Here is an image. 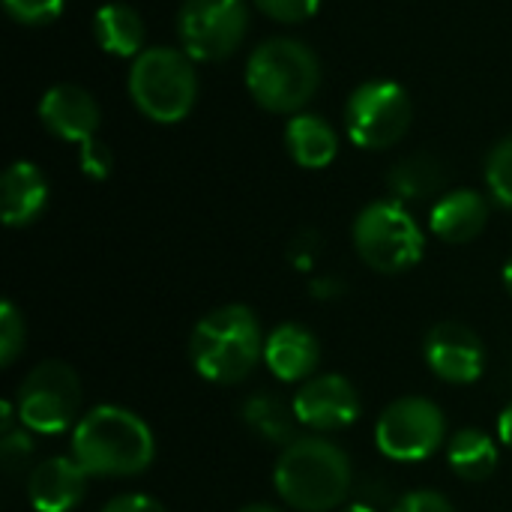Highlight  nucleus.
<instances>
[{
  "mask_svg": "<svg viewBox=\"0 0 512 512\" xmlns=\"http://www.w3.org/2000/svg\"><path fill=\"white\" fill-rule=\"evenodd\" d=\"M318 255H321V237H318L315 231L297 234V237L291 240V246H288V258H291V264H294L297 270L315 267Z\"/></svg>",
  "mask_w": 512,
  "mask_h": 512,
  "instance_id": "nucleus-30",
  "label": "nucleus"
},
{
  "mask_svg": "<svg viewBox=\"0 0 512 512\" xmlns=\"http://www.w3.org/2000/svg\"><path fill=\"white\" fill-rule=\"evenodd\" d=\"M342 512H378L375 507H369V504H363V501H354V504H348Z\"/></svg>",
  "mask_w": 512,
  "mask_h": 512,
  "instance_id": "nucleus-37",
  "label": "nucleus"
},
{
  "mask_svg": "<svg viewBox=\"0 0 512 512\" xmlns=\"http://www.w3.org/2000/svg\"><path fill=\"white\" fill-rule=\"evenodd\" d=\"M309 291L318 300H339L345 294V285L339 279H333V276H318V279H312Z\"/></svg>",
  "mask_w": 512,
  "mask_h": 512,
  "instance_id": "nucleus-33",
  "label": "nucleus"
},
{
  "mask_svg": "<svg viewBox=\"0 0 512 512\" xmlns=\"http://www.w3.org/2000/svg\"><path fill=\"white\" fill-rule=\"evenodd\" d=\"M354 249L378 273H405L420 264L426 237L399 201H372L354 219Z\"/></svg>",
  "mask_w": 512,
  "mask_h": 512,
  "instance_id": "nucleus-6",
  "label": "nucleus"
},
{
  "mask_svg": "<svg viewBox=\"0 0 512 512\" xmlns=\"http://www.w3.org/2000/svg\"><path fill=\"white\" fill-rule=\"evenodd\" d=\"M255 6L270 15L273 21L282 24H300L306 18H312L321 6V0H255Z\"/></svg>",
  "mask_w": 512,
  "mask_h": 512,
  "instance_id": "nucleus-27",
  "label": "nucleus"
},
{
  "mask_svg": "<svg viewBox=\"0 0 512 512\" xmlns=\"http://www.w3.org/2000/svg\"><path fill=\"white\" fill-rule=\"evenodd\" d=\"M18 423L33 435H63L78 426L81 408V381L72 366L60 360L39 363L21 381L18 396Z\"/></svg>",
  "mask_w": 512,
  "mask_h": 512,
  "instance_id": "nucleus-7",
  "label": "nucleus"
},
{
  "mask_svg": "<svg viewBox=\"0 0 512 512\" xmlns=\"http://www.w3.org/2000/svg\"><path fill=\"white\" fill-rule=\"evenodd\" d=\"M498 441L512 450V405L510 408H504L501 417H498Z\"/></svg>",
  "mask_w": 512,
  "mask_h": 512,
  "instance_id": "nucleus-35",
  "label": "nucleus"
},
{
  "mask_svg": "<svg viewBox=\"0 0 512 512\" xmlns=\"http://www.w3.org/2000/svg\"><path fill=\"white\" fill-rule=\"evenodd\" d=\"M318 57L297 39H267L246 63L252 99L276 114L300 111L318 90Z\"/></svg>",
  "mask_w": 512,
  "mask_h": 512,
  "instance_id": "nucleus-4",
  "label": "nucleus"
},
{
  "mask_svg": "<svg viewBox=\"0 0 512 512\" xmlns=\"http://www.w3.org/2000/svg\"><path fill=\"white\" fill-rule=\"evenodd\" d=\"M72 456L90 477H138L153 465L156 441L135 411L99 405L72 429Z\"/></svg>",
  "mask_w": 512,
  "mask_h": 512,
  "instance_id": "nucleus-1",
  "label": "nucleus"
},
{
  "mask_svg": "<svg viewBox=\"0 0 512 512\" xmlns=\"http://www.w3.org/2000/svg\"><path fill=\"white\" fill-rule=\"evenodd\" d=\"M15 420H18V408H15V402H3L0 405V435H6V432H12L15 429Z\"/></svg>",
  "mask_w": 512,
  "mask_h": 512,
  "instance_id": "nucleus-34",
  "label": "nucleus"
},
{
  "mask_svg": "<svg viewBox=\"0 0 512 512\" xmlns=\"http://www.w3.org/2000/svg\"><path fill=\"white\" fill-rule=\"evenodd\" d=\"M102 512H168L156 498L150 495H141V492H129V495H117L111 498Z\"/></svg>",
  "mask_w": 512,
  "mask_h": 512,
  "instance_id": "nucleus-31",
  "label": "nucleus"
},
{
  "mask_svg": "<svg viewBox=\"0 0 512 512\" xmlns=\"http://www.w3.org/2000/svg\"><path fill=\"white\" fill-rule=\"evenodd\" d=\"M3 9L21 24H51L63 12V0H3Z\"/></svg>",
  "mask_w": 512,
  "mask_h": 512,
  "instance_id": "nucleus-26",
  "label": "nucleus"
},
{
  "mask_svg": "<svg viewBox=\"0 0 512 512\" xmlns=\"http://www.w3.org/2000/svg\"><path fill=\"white\" fill-rule=\"evenodd\" d=\"M447 441L444 411L423 396L390 402L375 423V444L393 462H423Z\"/></svg>",
  "mask_w": 512,
  "mask_h": 512,
  "instance_id": "nucleus-8",
  "label": "nucleus"
},
{
  "mask_svg": "<svg viewBox=\"0 0 512 512\" xmlns=\"http://www.w3.org/2000/svg\"><path fill=\"white\" fill-rule=\"evenodd\" d=\"M129 93L138 111L156 123H180L198 93L189 54L174 48H144L129 72Z\"/></svg>",
  "mask_w": 512,
  "mask_h": 512,
  "instance_id": "nucleus-5",
  "label": "nucleus"
},
{
  "mask_svg": "<svg viewBox=\"0 0 512 512\" xmlns=\"http://www.w3.org/2000/svg\"><path fill=\"white\" fill-rule=\"evenodd\" d=\"M264 363L285 384L309 381L312 372L321 363V345H318V339H315L312 330H306L303 324L288 321V324H279L267 336Z\"/></svg>",
  "mask_w": 512,
  "mask_h": 512,
  "instance_id": "nucleus-15",
  "label": "nucleus"
},
{
  "mask_svg": "<svg viewBox=\"0 0 512 512\" xmlns=\"http://www.w3.org/2000/svg\"><path fill=\"white\" fill-rule=\"evenodd\" d=\"M264 333L249 306L228 303L207 312L189 336V360L195 372L219 387L246 381L264 360Z\"/></svg>",
  "mask_w": 512,
  "mask_h": 512,
  "instance_id": "nucleus-3",
  "label": "nucleus"
},
{
  "mask_svg": "<svg viewBox=\"0 0 512 512\" xmlns=\"http://www.w3.org/2000/svg\"><path fill=\"white\" fill-rule=\"evenodd\" d=\"M504 288H507V294L512 297V258L507 261V267H504Z\"/></svg>",
  "mask_w": 512,
  "mask_h": 512,
  "instance_id": "nucleus-38",
  "label": "nucleus"
},
{
  "mask_svg": "<svg viewBox=\"0 0 512 512\" xmlns=\"http://www.w3.org/2000/svg\"><path fill=\"white\" fill-rule=\"evenodd\" d=\"M33 450H36L33 432L24 429V426H21V429H12V432H6V435H0V459H3L6 474L24 471V468L30 465V459H33Z\"/></svg>",
  "mask_w": 512,
  "mask_h": 512,
  "instance_id": "nucleus-25",
  "label": "nucleus"
},
{
  "mask_svg": "<svg viewBox=\"0 0 512 512\" xmlns=\"http://www.w3.org/2000/svg\"><path fill=\"white\" fill-rule=\"evenodd\" d=\"M390 512H456V507H453L441 492L417 489V492L402 495V498L393 504V510Z\"/></svg>",
  "mask_w": 512,
  "mask_h": 512,
  "instance_id": "nucleus-29",
  "label": "nucleus"
},
{
  "mask_svg": "<svg viewBox=\"0 0 512 512\" xmlns=\"http://www.w3.org/2000/svg\"><path fill=\"white\" fill-rule=\"evenodd\" d=\"M273 483L291 510L330 512L342 507L354 492V471L342 447L327 438L306 435L282 450Z\"/></svg>",
  "mask_w": 512,
  "mask_h": 512,
  "instance_id": "nucleus-2",
  "label": "nucleus"
},
{
  "mask_svg": "<svg viewBox=\"0 0 512 512\" xmlns=\"http://www.w3.org/2000/svg\"><path fill=\"white\" fill-rule=\"evenodd\" d=\"M297 423H303L312 432H339L348 429L363 405H360V393L357 387L345 378V375H318L309 378L294 402H291Z\"/></svg>",
  "mask_w": 512,
  "mask_h": 512,
  "instance_id": "nucleus-11",
  "label": "nucleus"
},
{
  "mask_svg": "<svg viewBox=\"0 0 512 512\" xmlns=\"http://www.w3.org/2000/svg\"><path fill=\"white\" fill-rule=\"evenodd\" d=\"M447 465L468 483H483L498 468V444L480 429H459L447 441Z\"/></svg>",
  "mask_w": 512,
  "mask_h": 512,
  "instance_id": "nucleus-19",
  "label": "nucleus"
},
{
  "mask_svg": "<svg viewBox=\"0 0 512 512\" xmlns=\"http://www.w3.org/2000/svg\"><path fill=\"white\" fill-rule=\"evenodd\" d=\"M87 480L75 456L42 459L27 474V501L36 512H72L87 495Z\"/></svg>",
  "mask_w": 512,
  "mask_h": 512,
  "instance_id": "nucleus-13",
  "label": "nucleus"
},
{
  "mask_svg": "<svg viewBox=\"0 0 512 512\" xmlns=\"http://www.w3.org/2000/svg\"><path fill=\"white\" fill-rule=\"evenodd\" d=\"M243 423L249 426L252 435H258L261 441L273 444V447H288L297 441L294 426H297V414L294 408H288L279 396L273 393H255L243 402Z\"/></svg>",
  "mask_w": 512,
  "mask_h": 512,
  "instance_id": "nucleus-21",
  "label": "nucleus"
},
{
  "mask_svg": "<svg viewBox=\"0 0 512 512\" xmlns=\"http://www.w3.org/2000/svg\"><path fill=\"white\" fill-rule=\"evenodd\" d=\"M486 183H489L492 198H495L501 207H510L512 210V138L501 141V144L489 153V162H486Z\"/></svg>",
  "mask_w": 512,
  "mask_h": 512,
  "instance_id": "nucleus-23",
  "label": "nucleus"
},
{
  "mask_svg": "<svg viewBox=\"0 0 512 512\" xmlns=\"http://www.w3.org/2000/svg\"><path fill=\"white\" fill-rule=\"evenodd\" d=\"M387 183L399 201H423L444 186V165L429 153H414L393 165Z\"/></svg>",
  "mask_w": 512,
  "mask_h": 512,
  "instance_id": "nucleus-22",
  "label": "nucleus"
},
{
  "mask_svg": "<svg viewBox=\"0 0 512 512\" xmlns=\"http://www.w3.org/2000/svg\"><path fill=\"white\" fill-rule=\"evenodd\" d=\"M489 222V204L480 192L474 189H456L447 192L435 201L429 213L432 234L441 237L444 243H471L483 234Z\"/></svg>",
  "mask_w": 512,
  "mask_h": 512,
  "instance_id": "nucleus-16",
  "label": "nucleus"
},
{
  "mask_svg": "<svg viewBox=\"0 0 512 512\" xmlns=\"http://www.w3.org/2000/svg\"><path fill=\"white\" fill-rule=\"evenodd\" d=\"M423 357L432 375H438L447 384H474L486 369V351L480 336L459 321L435 324L426 333Z\"/></svg>",
  "mask_w": 512,
  "mask_h": 512,
  "instance_id": "nucleus-12",
  "label": "nucleus"
},
{
  "mask_svg": "<svg viewBox=\"0 0 512 512\" xmlns=\"http://www.w3.org/2000/svg\"><path fill=\"white\" fill-rule=\"evenodd\" d=\"M411 126V99L396 81H366L345 105L348 138L363 150L393 147Z\"/></svg>",
  "mask_w": 512,
  "mask_h": 512,
  "instance_id": "nucleus-9",
  "label": "nucleus"
},
{
  "mask_svg": "<svg viewBox=\"0 0 512 512\" xmlns=\"http://www.w3.org/2000/svg\"><path fill=\"white\" fill-rule=\"evenodd\" d=\"M237 512H282L279 507H270V504H249V507H243V510Z\"/></svg>",
  "mask_w": 512,
  "mask_h": 512,
  "instance_id": "nucleus-36",
  "label": "nucleus"
},
{
  "mask_svg": "<svg viewBox=\"0 0 512 512\" xmlns=\"http://www.w3.org/2000/svg\"><path fill=\"white\" fill-rule=\"evenodd\" d=\"M24 339H27V327H24V318L21 312L3 300L0 306V366H12L18 360V354L24 351Z\"/></svg>",
  "mask_w": 512,
  "mask_h": 512,
  "instance_id": "nucleus-24",
  "label": "nucleus"
},
{
  "mask_svg": "<svg viewBox=\"0 0 512 512\" xmlns=\"http://www.w3.org/2000/svg\"><path fill=\"white\" fill-rule=\"evenodd\" d=\"M246 0H186L177 15V33L192 60H222L246 36Z\"/></svg>",
  "mask_w": 512,
  "mask_h": 512,
  "instance_id": "nucleus-10",
  "label": "nucleus"
},
{
  "mask_svg": "<svg viewBox=\"0 0 512 512\" xmlns=\"http://www.w3.org/2000/svg\"><path fill=\"white\" fill-rule=\"evenodd\" d=\"M114 168V156H111V147L99 138H90L81 144V171L90 177V180H105Z\"/></svg>",
  "mask_w": 512,
  "mask_h": 512,
  "instance_id": "nucleus-28",
  "label": "nucleus"
},
{
  "mask_svg": "<svg viewBox=\"0 0 512 512\" xmlns=\"http://www.w3.org/2000/svg\"><path fill=\"white\" fill-rule=\"evenodd\" d=\"M48 204V180L33 162H12L0 180V207L9 228L30 225Z\"/></svg>",
  "mask_w": 512,
  "mask_h": 512,
  "instance_id": "nucleus-17",
  "label": "nucleus"
},
{
  "mask_svg": "<svg viewBox=\"0 0 512 512\" xmlns=\"http://www.w3.org/2000/svg\"><path fill=\"white\" fill-rule=\"evenodd\" d=\"M96 42L114 57H138L144 45V21L126 3H105L93 18Z\"/></svg>",
  "mask_w": 512,
  "mask_h": 512,
  "instance_id": "nucleus-20",
  "label": "nucleus"
},
{
  "mask_svg": "<svg viewBox=\"0 0 512 512\" xmlns=\"http://www.w3.org/2000/svg\"><path fill=\"white\" fill-rule=\"evenodd\" d=\"M285 141L297 165L303 168H327L339 153L336 129L315 114H297L285 126Z\"/></svg>",
  "mask_w": 512,
  "mask_h": 512,
  "instance_id": "nucleus-18",
  "label": "nucleus"
},
{
  "mask_svg": "<svg viewBox=\"0 0 512 512\" xmlns=\"http://www.w3.org/2000/svg\"><path fill=\"white\" fill-rule=\"evenodd\" d=\"M357 501H363V504H369V507L381 510V507L390 501V489H387V483H384L381 477H366V480L360 483Z\"/></svg>",
  "mask_w": 512,
  "mask_h": 512,
  "instance_id": "nucleus-32",
  "label": "nucleus"
},
{
  "mask_svg": "<svg viewBox=\"0 0 512 512\" xmlns=\"http://www.w3.org/2000/svg\"><path fill=\"white\" fill-rule=\"evenodd\" d=\"M39 120L45 123V129L51 135H57L63 141L84 144V141L96 138L99 105L84 87L57 84V87L45 90V96L39 99Z\"/></svg>",
  "mask_w": 512,
  "mask_h": 512,
  "instance_id": "nucleus-14",
  "label": "nucleus"
}]
</instances>
